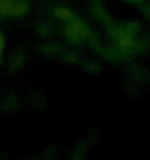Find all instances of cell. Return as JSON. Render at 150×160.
<instances>
[{"mask_svg":"<svg viewBox=\"0 0 150 160\" xmlns=\"http://www.w3.org/2000/svg\"><path fill=\"white\" fill-rule=\"evenodd\" d=\"M88 35H89V30L80 21H72V24H69V27H67V36L70 39L78 41L80 38H86Z\"/></svg>","mask_w":150,"mask_h":160,"instance_id":"obj_1","label":"cell"},{"mask_svg":"<svg viewBox=\"0 0 150 160\" xmlns=\"http://www.w3.org/2000/svg\"><path fill=\"white\" fill-rule=\"evenodd\" d=\"M27 11H28V5H27L25 2H14V3H11V11H10V14H13V16H16V18H21V16H24Z\"/></svg>","mask_w":150,"mask_h":160,"instance_id":"obj_2","label":"cell"},{"mask_svg":"<svg viewBox=\"0 0 150 160\" xmlns=\"http://www.w3.org/2000/svg\"><path fill=\"white\" fill-rule=\"evenodd\" d=\"M55 16L59 18V19H63V21H72V19H73L72 11L67 10V8H64V7H58V8H55Z\"/></svg>","mask_w":150,"mask_h":160,"instance_id":"obj_3","label":"cell"},{"mask_svg":"<svg viewBox=\"0 0 150 160\" xmlns=\"http://www.w3.org/2000/svg\"><path fill=\"white\" fill-rule=\"evenodd\" d=\"M117 42H119V47H120V49H130V47H131V44H133L131 36H130V35H127V33H122V35L119 36Z\"/></svg>","mask_w":150,"mask_h":160,"instance_id":"obj_4","label":"cell"},{"mask_svg":"<svg viewBox=\"0 0 150 160\" xmlns=\"http://www.w3.org/2000/svg\"><path fill=\"white\" fill-rule=\"evenodd\" d=\"M10 11H11V0L0 2V16H10Z\"/></svg>","mask_w":150,"mask_h":160,"instance_id":"obj_5","label":"cell"},{"mask_svg":"<svg viewBox=\"0 0 150 160\" xmlns=\"http://www.w3.org/2000/svg\"><path fill=\"white\" fill-rule=\"evenodd\" d=\"M3 47H5V38H3L2 33H0V52L3 50Z\"/></svg>","mask_w":150,"mask_h":160,"instance_id":"obj_6","label":"cell"},{"mask_svg":"<svg viewBox=\"0 0 150 160\" xmlns=\"http://www.w3.org/2000/svg\"><path fill=\"white\" fill-rule=\"evenodd\" d=\"M39 32H41V33H49L50 30H49L47 27H42V28H39Z\"/></svg>","mask_w":150,"mask_h":160,"instance_id":"obj_7","label":"cell"},{"mask_svg":"<svg viewBox=\"0 0 150 160\" xmlns=\"http://www.w3.org/2000/svg\"><path fill=\"white\" fill-rule=\"evenodd\" d=\"M131 2H141V0H131Z\"/></svg>","mask_w":150,"mask_h":160,"instance_id":"obj_8","label":"cell"},{"mask_svg":"<svg viewBox=\"0 0 150 160\" xmlns=\"http://www.w3.org/2000/svg\"><path fill=\"white\" fill-rule=\"evenodd\" d=\"M0 60H2V52H0Z\"/></svg>","mask_w":150,"mask_h":160,"instance_id":"obj_9","label":"cell"},{"mask_svg":"<svg viewBox=\"0 0 150 160\" xmlns=\"http://www.w3.org/2000/svg\"><path fill=\"white\" fill-rule=\"evenodd\" d=\"M0 2H5V0H0Z\"/></svg>","mask_w":150,"mask_h":160,"instance_id":"obj_10","label":"cell"}]
</instances>
